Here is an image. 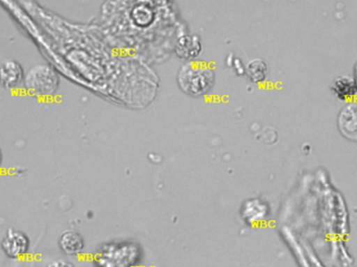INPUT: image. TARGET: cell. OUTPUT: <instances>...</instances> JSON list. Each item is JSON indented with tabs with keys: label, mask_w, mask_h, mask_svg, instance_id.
I'll return each mask as SVG.
<instances>
[{
	"label": "cell",
	"mask_w": 357,
	"mask_h": 267,
	"mask_svg": "<svg viewBox=\"0 0 357 267\" xmlns=\"http://www.w3.org/2000/svg\"><path fill=\"white\" fill-rule=\"evenodd\" d=\"M142 250L132 243H115L102 245L94 257L98 267H137Z\"/></svg>",
	"instance_id": "cell-1"
},
{
	"label": "cell",
	"mask_w": 357,
	"mask_h": 267,
	"mask_svg": "<svg viewBox=\"0 0 357 267\" xmlns=\"http://www.w3.org/2000/svg\"><path fill=\"white\" fill-rule=\"evenodd\" d=\"M178 83L185 93L191 96H202L213 86L214 73L211 69L203 65L187 63L178 71Z\"/></svg>",
	"instance_id": "cell-2"
},
{
	"label": "cell",
	"mask_w": 357,
	"mask_h": 267,
	"mask_svg": "<svg viewBox=\"0 0 357 267\" xmlns=\"http://www.w3.org/2000/svg\"><path fill=\"white\" fill-rule=\"evenodd\" d=\"M24 85L29 93L36 96H52L56 92L59 79L56 73L44 65L33 67L24 77Z\"/></svg>",
	"instance_id": "cell-3"
},
{
	"label": "cell",
	"mask_w": 357,
	"mask_h": 267,
	"mask_svg": "<svg viewBox=\"0 0 357 267\" xmlns=\"http://www.w3.org/2000/svg\"><path fill=\"white\" fill-rule=\"evenodd\" d=\"M31 243L25 233L8 229L1 241L4 255L10 259H21L29 253Z\"/></svg>",
	"instance_id": "cell-4"
},
{
	"label": "cell",
	"mask_w": 357,
	"mask_h": 267,
	"mask_svg": "<svg viewBox=\"0 0 357 267\" xmlns=\"http://www.w3.org/2000/svg\"><path fill=\"white\" fill-rule=\"evenodd\" d=\"M270 213L268 204L261 199H253L245 201L241 208V216L250 226L264 222Z\"/></svg>",
	"instance_id": "cell-5"
},
{
	"label": "cell",
	"mask_w": 357,
	"mask_h": 267,
	"mask_svg": "<svg viewBox=\"0 0 357 267\" xmlns=\"http://www.w3.org/2000/svg\"><path fill=\"white\" fill-rule=\"evenodd\" d=\"M337 123L343 136L357 141V102H350L341 111Z\"/></svg>",
	"instance_id": "cell-6"
},
{
	"label": "cell",
	"mask_w": 357,
	"mask_h": 267,
	"mask_svg": "<svg viewBox=\"0 0 357 267\" xmlns=\"http://www.w3.org/2000/svg\"><path fill=\"white\" fill-rule=\"evenodd\" d=\"M59 247L67 256H79L85 249V241L77 231H65L59 238Z\"/></svg>",
	"instance_id": "cell-7"
},
{
	"label": "cell",
	"mask_w": 357,
	"mask_h": 267,
	"mask_svg": "<svg viewBox=\"0 0 357 267\" xmlns=\"http://www.w3.org/2000/svg\"><path fill=\"white\" fill-rule=\"evenodd\" d=\"M333 93L343 102H352L357 96V81L356 77L341 75L333 82Z\"/></svg>",
	"instance_id": "cell-8"
},
{
	"label": "cell",
	"mask_w": 357,
	"mask_h": 267,
	"mask_svg": "<svg viewBox=\"0 0 357 267\" xmlns=\"http://www.w3.org/2000/svg\"><path fill=\"white\" fill-rule=\"evenodd\" d=\"M24 79L20 65L14 61H6L0 65V83L6 88L18 87Z\"/></svg>",
	"instance_id": "cell-9"
},
{
	"label": "cell",
	"mask_w": 357,
	"mask_h": 267,
	"mask_svg": "<svg viewBox=\"0 0 357 267\" xmlns=\"http://www.w3.org/2000/svg\"><path fill=\"white\" fill-rule=\"evenodd\" d=\"M201 43L197 37H191V36H186L183 37L178 42L177 52L178 56L187 59V60H192L197 58L201 52Z\"/></svg>",
	"instance_id": "cell-10"
},
{
	"label": "cell",
	"mask_w": 357,
	"mask_h": 267,
	"mask_svg": "<svg viewBox=\"0 0 357 267\" xmlns=\"http://www.w3.org/2000/svg\"><path fill=\"white\" fill-rule=\"evenodd\" d=\"M245 73L254 83H261L268 75V66L264 61L255 59L250 61L249 64L245 67Z\"/></svg>",
	"instance_id": "cell-11"
},
{
	"label": "cell",
	"mask_w": 357,
	"mask_h": 267,
	"mask_svg": "<svg viewBox=\"0 0 357 267\" xmlns=\"http://www.w3.org/2000/svg\"><path fill=\"white\" fill-rule=\"evenodd\" d=\"M46 267H75L70 262L66 261V260L58 259L54 260V261L50 262L48 264Z\"/></svg>",
	"instance_id": "cell-12"
},
{
	"label": "cell",
	"mask_w": 357,
	"mask_h": 267,
	"mask_svg": "<svg viewBox=\"0 0 357 267\" xmlns=\"http://www.w3.org/2000/svg\"><path fill=\"white\" fill-rule=\"evenodd\" d=\"M354 75H356V79L357 81V62L356 64V67H354Z\"/></svg>",
	"instance_id": "cell-13"
},
{
	"label": "cell",
	"mask_w": 357,
	"mask_h": 267,
	"mask_svg": "<svg viewBox=\"0 0 357 267\" xmlns=\"http://www.w3.org/2000/svg\"><path fill=\"white\" fill-rule=\"evenodd\" d=\"M1 163H2V153H1V149H0V166H1Z\"/></svg>",
	"instance_id": "cell-14"
}]
</instances>
